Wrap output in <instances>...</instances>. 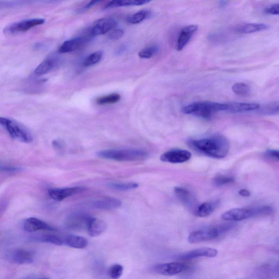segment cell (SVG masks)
<instances>
[{
  "label": "cell",
  "mask_w": 279,
  "mask_h": 279,
  "mask_svg": "<svg viewBox=\"0 0 279 279\" xmlns=\"http://www.w3.org/2000/svg\"><path fill=\"white\" fill-rule=\"evenodd\" d=\"M188 144L195 151L216 159L225 158L230 149V144L227 139L220 135L190 140Z\"/></svg>",
  "instance_id": "obj_1"
},
{
  "label": "cell",
  "mask_w": 279,
  "mask_h": 279,
  "mask_svg": "<svg viewBox=\"0 0 279 279\" xmlns=\"http://www.w3.org/2000/svg\"><path fill=\"white\" fill-rule=\"evenodd\" d=\"M97 154L99 158L118 162L141 161L148 156L147 152L137 149H107Z\"/></svg>",
  "instance_id": "obj_2"
},
{
  "label": "cell",
  "mask_w": 279,
  "mask_h": 279,
  "mask_svg": "<svg viewBox=\"0 0 279 279\" xmlns=\"http://www.w3.org/2000/svg\"><path fill=\"white\" fill-rule=\"evenodd\" d=\"M227 104L212 102H197L185 106L182 109L185 114H192L199 117L209 118L214 113L227 111Z\"/></svg>",
  "instance_id": "obj_3"
},
{
  "label": "cell",
  "mask_w": 279,
  "mask_h": 279,
  "mask_svg": "<svg viewBox=\"0 0 279 279\" xmlns=\"http://www.w3.org/2000/svg\"><path fill=\"white\" fill-rule=\"evenodd\" d=\"M233 224H225L206 227L190 233L188 238L190 243H197L216 240L230 231Z\"/></svg>",
  "instance_id": "obj_4"
},
{
  "label": "cell",
  "mask_w": 279,
  "mask_h": 279,
  "mask_svg": "<svg viewBox=\"0 0 279 279\" xmlns=\"http://www.w3.org/2000/svg\"><path fill=\"white\" fill-rule=\"evenodd\" d=\"M272 212V208L267 206L254 208L234 209L225 212L221 218L224 220L239 221L255 216L268 215Z\"/></svg>",
  "instance_id": "obj_5"
},
{
  "label": "cell",
  "mask_w": 279,
  "mask_h": 279,
  "mask_svg": "<svg viewBox=\"0 0 279 279\" xmlns=\"http://www.w3.org/2000/svg\"><path fill=\"white\" fill-rule=\"evenodd\" d=\"M0 126L5 129L14 139L24 143H31L33 140V136L28 129L17 121L0 117Z\"/></svg>",
  "instance_id": "obj_6"
},
{
  "label": "cell",
  "mask_w": 279,
  "mask_h": 279,
  "mask_svg": "<svg viewBox=\"0 0 279 279\" xmlns=\"http://www.w3.org/2000/svg\"><path fill=\"white\" fill-rule=\"evenodd\" d=\"M45 23V20L44 19L36 18L25 20L7 26L4 28V32L7 35H15L26 32L31 28L44 24Z\"/></svg>",
  "instance_id": "obj_7"
},
{
  "label": "cell",
  "mask_w": 279,
  "mask_h": 279,
  "mask_svg": "<svg viewBox=\"0 0 279 279\" xmlns=\"http://www.w3.org/2000/svg\"><path fill=\"white\" fill-rule=\"evenodd\" d=\"M87 189V187L83 186H77V187L51 189L49 190L48 193L50 197L55 201L62 202L67 198L79 194Z\"/></svg>",
  "instance_id": "obj_8"
},
{
  "label": "cell",
  "mask_w": 279,
  "mask_h": 279,
  "mask_svg": "<svg viewBox=\"0 0 279 279\" xmlns=\"http://www.w3.org/2000/svg\"><path fill=\"white\" fill-rule=\"evenodd\" d=\"M191 157V154L187 150L176 149L163 153L161 160L163 162L180 164L187 162Z\"/></svg>",
  "instance_id": "obj_9"
},
{
  "label": "cell",
  "mask_w": 279,
  "mask_h": 279,
  "mask_svg": "<svg viewBox=\"0 0 279 279\" xmlns=\"http://www.w3.org/2000/svg\"><path fill=\"white\" fill-rule=\"evenodd\" d=\"M185 268V266L182 263L171 262L157 264L153 267L152 270L156 274L173 276L180 274Z\"/></svg>",
  "instance_id": "obj_10"
},
{
  "label": "cell",
  "mask_w": 279,
  "mask_h": 279,
  "mask_svg": "<svg viewBox=\"0 0 279 279\" xmlns=\"http://www.w3.org/2000/svg\"><path fill=\"white\" fill-rule=\"evenodd\" d=\"M117 25L116 21L111 18L100 19L93 25L91 30V34L93 36L102 35L109 32L113 29Z\"/></svg>",
  "instance_id": "obj_11"
},
{
  "label": "cell",
  "mask_w": 279,
  "mask_h": 279,
  "mask_svg": "<svg viewBox=\"0 0 279 279\" xmlns=\"http://www.w3.org/2000/svg\"><path fill=\"white\" fill-rule=\"evenodd\" d=\"M218 252L215 249L212 248H202L191 250L177 257L178 259L182 260H190L198 258V257H214L217 256Z\"/></svg>",
  "instance_id": "obj_12"
},
{
  "label": "cell",
  "mask_w": 279,
  "mask_h": 279,
  "mask_svg": "<svg viewBox=\"0 0 279 279\" xmlns=\"http://www.w3.org/2000/svg\"><path fill=\"white\" fill-rule=\"evenodd\" d=\"M198 28L197 25H190L182 28L176 43V49L177 51H182L185 47L188 44L193 35L197 31Z\"/></svg>",
  "instance_id": "obj_13"
},
{
  "label": "cell",
  "mask_w": 279,
  "mask_h": 279,
  "mask_svg": "<svg viewBox=\"0 0 279 279\" xmlns=\"http://www.w3.org/2000/svg\"><path fill=\"white\" fill-rule=\"evenodd\" d=\"M7 258L11 262L18 264H30L33 262L32 254L24 249H16L12 250L7 255Z\"/></svg>",
  "instance_id": "obj_14"
},
{
  "label": "cell",
  "mask_w": 279,
  "mask_h": 279,
  "mask_svg": "<svg viewBox=\"0 0 279 279\" xmlns=\"http://www.w3.org/2000/svg\"><path fill=\"white\" fill-rule=\"evenodd\" d=\"M24 230L27 232L38 231H55L56 229L48 224L45 221L35 218L27 219L24 224Z\"/></svg>",
  "instance_id": "obj_15"
},
{
  "label": "cell",
  "mask_w": 279,
  "mask_h": 279,
  "mask_svg": "<svg viewBox=\"0 0 279 279\" xmlns=\"http://www.w3.org/2000/svg\"><path fill=\"white\" fill-rule=\"evenodd\" d=\"M92 217L83 213H75L69 217L67 220V226L74 230L87 228L88 229L90 220Z\"/></svg>",
  "instance_id": "obj_16"
},
{
  "label": "cell",
  "mask_w": 279,
  "mask_h": 279,
  "mask_svg": "<svg viewBox=\"0 0 279 279\" xmlns=\"http://www.w3.org/2000/svg\"><path fill=\"white\" fill-rule=\"evenodd\" d=\"M95 208L103 210H111L119 208L122 202L119 200L113 197H105L96 200L92 204Z\"/></svg>",
  "instance_id": "obj_17"
},
{
  "label": "cell",
  "mask_w": 279,
  "mask_h": 279,
  "mask_svg": "<svg viewBox=\"0 0 279 279\" xmlns=\"http://www.w3.org/2000/svg\"><path fill=\"white\" fill-rule=\"evenodd\" d=\"M107 225L102 219L91 218L88 227V231L91 237H95L104 233Z\"/></svg>",
  "instance_id": "obj_18"
},
{
  "label": "cell",
  "mask_w": 279,
  "mask_h": 279,
  "mask_svg": "<svg viewBox=\"0 0 279 279\" xmlns=\"http://www.w3.org/2000/svg\"><path fill=\"white\" fill-rule=\"evenodd\" d=\"M58 60L55 57H49L41 63L34 69V74L40 76L48 74L52 71L57 65Z\"/></svg>",
  "instance_id": "obj_19"
},
{
  "label": "cell",
  "mask_w": 279,
  "mask_h": 279,
  "mask_svg": "<svg viewBox=\"0 0 279 279\" xmlns=\"http://www.w3.org/2000/svg\"><path fill=\"white\" fill-rule=\"evenodd\" d=\"M227 112L231 113H241L252 111H257L260 108V105L256 103H231L227 104Z\"/></svg>",
  "instance_id": "obj_20"
},
{
  "label": "cell",
  "mask_w": 279,
  "mask_h": 279,
  "mask_svg": "<svg viewBox=\"0 0 279 279\" xmlns=\"http://www.w3.org/2000/svg\"><path fill=\"white\" fill-rule=\"evenodd\" d=\"M218 201L207 202L200 205L194 211V214L198 217L205 218L209 217L217 208Z\"/></svg>",
  "instance_id": "obj_21"
},
{
  "label": "cell",
  "mask_w": 279,
  "mask_h": 279,
  "mask_svg": "<svg viewBox=\"0 0 279 279\" xmlns=\"http://www.w3.org/2000/svg\"><path fill=\"white\" fill-rule=\"evenodd\" d=\"M269 26L265 24L250 23L236 27L235 32L239 34H249L267 30Z\"/></svg>",
  "instance_id": "obj_22"
},
{
  "label": "cell",
  "mask_w": 279,
  "mask_h": 279,
  "mask_svg": "<svg viewBox=\"0 0 279 279\" xmlns=\"http://www.w3.org/2000/svg\"><path fill=\"white\" fill-rule=\"evenodd\" d=\"M84 43V39L83 37H76L67 41L60 47L59 52L63 54L74 52L82 47Z\"/></svg>",
  "instance_id": "obj_23"
},
{
  "label": "cell",
  "mask_w": 279,
  "mask_h": 279,
  "mask_svg": "<svg viewBox=\"0 0 279 279\" xmlns=\"http://www.w3.org/2000/svg\"><path fill=\"white\" fill-rule=\"evenodd\" d=\"M149 0H113L107 4L105 9L115 8V7L141 6L149 3Z\"/></svg>",
  "instance_id": "obj_24"
},
{
  "label": "cell",
  "mask_w": 279,
  "mask_h": 279,
  "mask_svg": "<svg viewBox=\"0 0 279 279\" xmlns=\"http://www.w3.org/2000/svg\"><path fill=\"white\" fill-rule=\"evenodd\" d=\"M69 247L75 249H84L88 246V241L80 236L68 235L64 241Z\"/></svg>",
  "instance_id": "obj_25"
},
{
  "label": "cell",
  "mask_w": 279,
  "mask_h": 279,
  "mask_svg": "<svg viewBox=\"0 0 279 279\" xmlns=\"http://www.w3.org/2000/svg\"><path fill=\"white\" fill-rule=\"evenodd\" d=\"M175 193L177 198L184 204L190 206L192 205V200L190 192L181 187H175Z\"/></svg>",
  "instance_id": "obj_26"
},
{
  "label": "cell",
  "mask_w": 279,
  "mask_h": 279,
  "mask_svg": "<svg viewBox=\"0 0 279 279\" xmlns=\"http://www.w3.org/2000/svg\"><path fill=\"white\" fill-rule=\"evenodd\" d=\"M232 90L235 95L240 96H249L252 91L250 86L244 83L234 84L233 85Z\"/></svg>",
  "instance_id": "obj_27"
},
{
  "label": "cell",
  "mask_w": 279,
  "mask_h": 279,
  "mask_svg": "<svg viewBox=\"0 0 279 279\" xmlns=\"http://www.w3.org/2000/svg\"><path fill=\"white\" fill-rule=\"evenodd\" d=\"M150 12L147 10H142L133 14L127 18V22L131 24H137L145 20L149 16Z\"/></svg>",
  "instance_id": "obj_28"
},
{
  "label": "cell",
  "mask_w": 279,
  "mask_h": 279,
  "mask_svg": "<svg viewBox=\"0 0 279 279\" xmlns=\"http://www.w3.org/2000/svg\"><path fill=\"white\" fill-rule=\"evenodd\" d=\"M120 99L121 96L119 94H112L98 98L96 103L101 105L112 104L117 103Z\"/></svg>",
  "instance_id": "obj_29"
},
{
  "label": "cell",
  "mask_w": 279,
  "mask_h": 279,
  "mask_svg": "<svg viewBox=\"0 0 279 279\" xmlns=\"http://www.w3.org/2000/svg\"><path fill=\"white\" fill-rule=\"evenodd\" d=\"M110 187L117 191H125L137 189L139 184L136 183H111Z\"/></svg>",
  "instance_id": "obj_30"
},
{
  "label": "cell",
  "mask_w": 279,
  "mask_h": 279,
  "mask_svg": "<svg viewBox=\"0 0 279 279\" xmlns=\"http://www.w3.org/2000/svg\"><path fill=\"white\" fill-rule=\"evenodd\" d=\"M260 113L265 114H275L278 112V103L277 102L271 103L262 106L257 110Z\"/></svg>",
  "instance_id": "obj_31"
},
{
  "label": "cell",
  "mask_w": 279,
  "mask_h": 279,
  "mask_svg": "<svg viewBox=\"0 0 279 279\" xmlns=\"http://www.w3.org/2000/svg\"><path fill=\"white\" fill-rule=\"evenodd\" d=\"M102 52H96L88 56L84 61L85 66H90L98 63L102 59Z\"/></svg>",
  "instance_id": "obj_32"
},
{
  "label": "cell",
  "mask_w": 279,
  "mask_h": 279,
  "mask_svg": "<svg viewBox=\"0 0 279 279\" xmlns=\"http://www.w3.org/2000/svg\"><path fill=\"white\" fill-rule=\"evenodd\" d=\"M39 240L42 242L51 243L56 246H62L63 245L64 241L59 236L53 234H46L41 236Z\"/></svg>",
  "instance_id": "obj_33"
},
{
  "label": "cell",
  "mask_w": 279,
  "mask_h": 279,
  "mask_svg": "<svg viewBox=\"0 0 279 279\" xmlns=\"http://www.w3.org/2000/svg\"><path fill=\"white\" fill-rule=\"evenodd\" d=\"M159 48L156 46H151L142 49L139 53L142 59H150L158 52Z\"/></svg>",
  "instance_id": "obj_34"
},
{
  "label": "cell",
  "mask_w": 279,
  "mask_h": 279,
  "mask_svg": "<svg viewBox=\"0 0 279 279\" xmlns=\"http://www.w3.org/2000/svg\"><path fill=\"white\" fill-rule=\"evenodd\" d=\"M234 181L233 177L225 175H218L213 178V183L217 187H221V186L232 183Z\"/></svg>",
  "instance_id": "obj_35"
},
{
  "label": "cell",
  "mask_w": 279,
  "mask_h": 279,
  "mask_svg": "<svg viewBox=\"0 0 279 279\" xmlns=\"http://www.w3.org/2000/svg\"><path fill=\"white\" fill-rule=\"evenodd\" d=\"M124 272V267L120 264H114L109 270V275L112 279H119Z\"/></svg>",
  "instance_id": "obj_36"
},
{
  "label": "cell",
  "mask_w": 279,
  "mask_h": 279,
  "mask_svg": "<svg viewBox=\"0 0 279 279\" xmlns=\"http://www.w3.org/2000/svg\"><path fill=\"white\" fill-rule=\"evenodd\" d=\"M264 12L270 15H278L279 14V4H275L271 6L267 7L264 10Z\"/></svg>",
  "instance_id": "obj_37"
},
{
  "label": "cell",
  "mask_w": 279,
  "mask_h": 279,
  "mask_svg": "<svg viewBox=\"0 0 279 279\" xmlns=\"http://www.w3.org/2000/svg\"><path fill=\"white\" fill-rule=\"evenodd\" d=\"M124 33V31L121 29L113 30L109 35V37L111 40H118L123 36Z\"/></svg>",
  "instance_id": "obj_38"
},
{
  "label": "cell",
  "mask_w": 279,
  "mask_h": 279,
  "mask_svg": "<svg viewBox=\"0 0 279 279\" xmlns=\"http://www.w3.org/2000/svg\"><path fill=\"white\" fill-rule=\"evenodd\" d=\"M264 155L268 157L270 159L278 161L279 153L277 150L269 149L266 151Z\"/></svg>",
  "instance_id": "obj_39"
},
{
  "label": "cell",
  "mask_w": 279,
  "mask_h": 279,
  "mask_svg": "<svg viewBox=\"0 0 279 279\" xmlns=\"http://www.w3.org/2000/svg\"><path fill=\"white\" fill-rule=\"evenodd\" d=\"M99 2H101L100 1H96V0H94V1H91L90 3H89L87 5L85 6L84 7V8L82 10H88L91 8V7L94 6L96 4L99 3Z\"/></svg>",
  "instance_id": "obj_40"
},
{
  "label": "cell",
  "mask_w": 279,
  "mask_h": 279,
  "mask_svg": "<svg viewBox=\"0 0 279 279\" xmlns=\"http://www.w3.org/2000/svg\"><path fill=\"white\" fill-rule=\"evenodd\" d=\"M239 194L243 197H248L251 193L247 189H241L238 192Z\"/></svg>",
  "instance_id": "obj_41"
},
{
  "label": "cell",
  "mask_w": 279,
  "mask_h": 279,
  "mask_svg": "<svg viewBox=\"0 0 279 279\" xmlns=\"http://www.w3.org/2000/svg\"><path fill=\"white\" fill-rule=\"evenodd\" d=\"M17 5L15 2L3 3L0 2V9L3 8L5 7L13 6Z\"/></svg>",
  "instance_id": "obj_42"
},
{
  "label": "cell",
  "mask_w": 279,
  "mask_h": 279,
  "mask_svg": "<svg viewBox=\"0 0 279 279\" xmlns=\"http://www.w3.org/2000/svg\"><path fill=\"white\" fill-rule=\"evenodd\" d=\"M220 3L221 4H220V5L222 7H224V6H226V4H227V2H221Z\"/></svg>",
  "instance_id": "obj_43"
},
{
  "label": "cell",
  "mask_w": 279,
  "mask_h": 279,
  "mask_svg": "<svg viewBox=\"0 0 279 279\" xmlns=\"http://www.w3.org/2000/svg\"><path fill=\"white\" fill-rule=\"evenodd\" d=\"M40 279H50L49 278H40Z\"/></svg>",
  "instance_id": "obj_44"
}]
</instances>
